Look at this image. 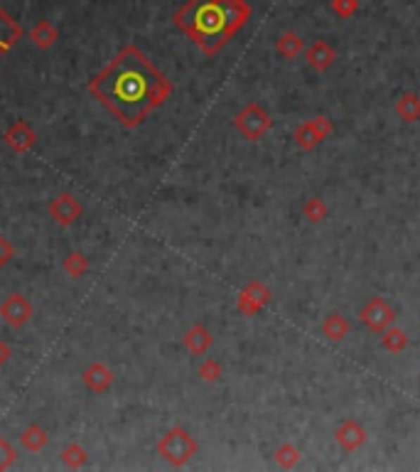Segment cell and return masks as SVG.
Here are the masks:
<instances>
[{
	"instance_id": "1",
	"label": "cell",
	"mask_w": 420,
	"mask_h": 472,
	"mask_svg": "<svg viewBox=\"0 0 420 472\" xmlns=\"http://www.w3.org/2000/svg\"><path fill=\"white\" fill-rule=\"evenodd\" d=\"M89 91L123 126L136 128L150 111L167 101L172 84L136 44H128L98 77L89 82Z\"/></svg>"
},
{
	"instance_id": "2",
	"label": "cell",
	"mask_w": 420,
	"mask_h": 472,
	"mask_svg": "<svg viewBox=\"0 0 420 472\" xmlns=\"http://www.w3.org/2000/svg\"><path fill=\"white\" fill-rule=\"evenodd\" d=\"M251 18L246 0H187L174 13V25L207 57L217 54Z\"/></svg>"
},
{
	"instance_id": "3",
	"label": "cell",
	"mask_w": 420,
	"mask_h": 472,
	"mask_svg": "<svg viewBox=\"0 0 420 472\" xmlns=\"http://www.w3.org/2000/svg\"><path fill=\"white\" fill-rule=\"evenodd\" d=\"M158 453L163 455L170 465H184L194 453H197V443H194V438L187 433V430L174 426V428H170L167 433L160 438Z\"/></svg>"
},
{
	"instance_id": "4",
	"label": "cell",
	"mask_w": 420,
	"mask_h": 472,
	"mask_svg": "<svg viewBox=\"0 0 420 472\" xmlns=\"http://www.w3.org/2000/svg\"><path fill=\"white\" fill-rule=\"evenodd\" d=\"M234 126L238 128V133H241L243 138H248V141H258L263 133L271 131L273 121H271V116L258 106V103H248V106L236 116Z\"/></svg>"
},
{
	"instance_id": "5",
	"label": "cell",
	"mask_w": 420,
	"mask_h": 472,
	"mask_svg": "<svg viewBox=\"0 0 420 472\" xmlns=\"http://www.w3.org/2000/svg\"><path fill=\"white\" fill-rule=\"evenodd\" d=\"M359 317H362V322L369 327V330L383 332L393 320H396V312H393V307L388 305L383 298H371V300L367 302V307L359 312Z\"/></svg>"
},
{
	"instance_id": "6",
	"label": "cell",
	"mask_w": 420,
	"mask_h": 472,
	"mask_svg": "<svg viewBox=\"0 0 420 472\" xmlns=\"http://www.w3.org/2000/svg\"><path fill=\"white\" fill-rule=\"evenodd\" d=\"M0 315H3V320L8 322L10 327H23L27 325V320L32 317V305H30L27 300H25L23 295H8L3 300V305H0Z\"/></svg>"
},
{
	"instance_id": "7",
	"label": "cell",
	"mask_w": 420,
	"mask_h": 472,
	"mask_svg": "<svg viewBox=\"0 0 420 472\" xmlns=\"http://www.w3.org/2000/svg\"><path fill=\"white\" fill-rule=\"evenodd\" d=\"M49 215H52L54 222H59L64 227L74 224L82 217V205L77 202V197H72L69 192H62V195H57L49 202Z\"/></svg>"
},
{
	"instance_id": "8",
	"label": "cell",
	"mask_w": 420,
	"mask_h": 472,
	"mask_svg": "<svg viewBox=\"0 0 420 472\" xmlns=\"http://www.w3.org/2000/svg\"><path fill=\"white\" fill-rule=\"evenodd\" d=\"M5 143H8L13 151L25 153L37 143V136H34V131L25 121H15L13 126L5 131Z\"/></svg>"
},
{
	"instance_id": "9",
	"label": "cell",
	"mask_w": 420,
	"mask_h": 472,
	"mask_svg": "<svg viewBox=\"0 0 420 472\" xmlns=\"http://www.w3.org/2000/svg\"><path fill=\"white\" fill-rule=\"evenodd\" d=\"M82 379H84V384H87V389L94 391V394H103V391L113 384L111 369H108L106 364H101V362H96V364L89 366V369L84 371Z\"/></svg>"
},
{
	"instance_id": "10",
	"label": "cell",
	"mask_w": 420,
	"mask_h": 472,
	"mask_svg": "<svg viewBox=\"0 0 420 472\" xmlns=\"http://www.w3.org/2000/svg\"><path fill=\"white\" fill-rule=\"evenodd\" d=\"M364 438H367V430H364L357 421H347V423H342L337 430V443L342 445L344 450H357L359 445L364 443Z\"/></svg>"
},
{
	"instance_id": "11",
	"label": "cell",
	"mask_w": 420,
	"mask_h": 472,
	"mask_svg": "<svg viewBox=\"0 0 420 472\" xmlns=\"http://www.w3.org/2000/svg\"><path fill=\"white\" fill-rule=\"evenodd\" d=\"M307 62H310V67L317 69V72H327L334 62V49L329 47V42L317 39V42L307 49Z\"/></svg>"
},
{
	"instance_id": "12",
	"label": "cell",
	"mask_w": 420,
	"mask_h": 472,
	"mask_svg": "<svg viewBox=\"0 0 420 472\" xmlns=\"http://www.w3.org/2000/svg\"><path fill=\"white\" fill-rule=\"evenodd\" d=\"M212 335H209L207 327L202 325H194L192 330L184 335V345H187V350L192 352V355H204V352L212 347Z\"/></svg>"
},
{
	"instance_id": "13",
	"label": "cell",
	"mask_w": 420,
	"mask_h": 472,
	"mask_svg": "<svg viewBox=\"0 0 420 472\" xmlns=\"http://www.w3.org/2000/svg\"><path fill=\"white\" fill-rule=\"evenodd\" d=\"M23 37V30H20V25H15L13 20L8 18V15L0 10V57H3L5 52H8L10 47H13L18 39Z\"/></svg>"
},
{
	"instance_id": "14",
	"label": "cell",
	"mask_w": 420,
	"mask_h": 472,
	"mask_svg": "<svg viewBox=\"0 0 420 472\" xmlns=\"http://www.w3.org/2000/svg\"><path fill=\"white\" fill-rule=\"evenodd\" d=\"M396 113L403 118V121H408V123L418 121V118H420V96H418V94L416 91L403 94V96L398 98V103H396Z\"/></svg>"
},
{
	"instance_id": "15",
	"label": "cell",
	"mask_w": 420,
	"mask_h": 472,
	"mask_svg": "<svg viewBox=\"0 0 420 472\" xmlns=\"http://www.w3.org/2000/svg\"><path fill=\"white\" fill-rule=\"evenodd\" d=\"M57 37H59L57 30H54L47 20H39V23L32 27V32H30V39H32L39 49H49L54 42H57Z\"/></svg>"
},
{
	"instance_id": "16",
	"label": "cell",
	"mask_w": 420,
	"mask_h": 472,
	"mask_svg": "<svg viewBox=\"0 0 420 472\" xmlns=\"http://www.w3.org/2000/svg\"><path fill=\"white\" fill-rule=\"evenodd\" d=\"M276 47L285 59H295L300 52H303V39H300L295 32H283L276 39Z\"/></svg>"
},
{
	"instance_id": "17",
	"label": "cell",
	"mask_w": 420,
	"mask_h": 472,
	"mask_svg": "<svg viewBox=\"0 0 420 472\" xmlns=\"http://www.w3.org/2000/svg\"><path fill=\"white\" fill-rule=\"evenodd\" d=\"M322 141L319 138V133L314 131V126H312V121L310 123H303V126H298L295 128V143H298L303 151H312L317 143Z\"/></svg>"
},
{
	"instance_id": "18",
	"label": "cell",
	"mask_w": 420,
	"mask_h": 472,
	"mask_svg": "<svg viewBox=\"0 0 420 472\" xmlns=\"http://www.w3.org/2000/svg\"><path fill=\"white\" fill-rule=\"evenodd\" d=\"M322 332L332 342H337V340H342V337H347L349 322L344 320V317H339V315H329L327 320H324V325H322Z\"/></svg>"
},
{
	"instance_id": "19",
	"label": "cell",
	"mask_w": 420,
	"mask_h": 472,
	"mask_svg": "<svg viewBox=\"0 0 420 472\" xmlns=\"http://www.w3.org/2000/svg\"><path fill=\"white\" fill-rule=\"evenodd\" d=\"M20 440H23V445L27 450H42L44 445H47V433H44L39 426H30V428H25V433L20 435Z\"/></svg>"
},
{
	"instance_id": "20",
	"label": "cell",
	"mask_w": 420,
	"mask_h": 472,
	"mask_svg": "<svg viewBox=\"0 0 420 472\" xmlns=\"http://www.w3.org/2000/svg\"><path fill=\"white\" fill-rule=\"evenodd\" d=\"M89 268V261L82 256V253H72V256L64 258V271L69 273L72 278H82Z\"/></svg>"
},
{
	"instance_id": "21",
	"label": "cell",
	"mask_w": 420,
	"mask_h": 472,
	"mask_svg": "<svg viewBox=\"0 0 420 472\" xmlns=\"http://www.w3.org/2000/svg\"><path fill=\"white\" fill-rule=\"evenodd\" d=\"M381 342H383V347H386L388 352H401L403 347H406V332L403 330H398V327H393V330H388L386 335L381 337Z\"/></svg>"
},
{
	"instance_id": "22",
	"label": "cell",
	"mask_w": 420,
	"mask_h": 472,
	"mask_svg": "<svg viewBox=\"0 0 420 472\" xmlns=\"http://www.w3.org/2000/svg\"><path fill=\"white\" fill-rule=\"evenodd\" d=\"M303 215L307 217L310 222H322L324 217H327V207H324L322 200H317V197H312V200L305 202L303 207Z\"/></svg>"
},
{
	"instance_id": "23",
	"label": "cell",
	"mask_w": 420,
	"mask_h": 472,
	"mask_svg": "<svg viewBox=\"0 0 420 472\" xmlns=\"http://www.w3.org/2000/svg\"><path fill=\"white\" fill-rule=\"evenodd\" d=\"M62 463L69 465V468H82V465L87 463V453H84L82 445H69L62 455Z\"/></svg>"
},
{
	"instance_id": "24",
	"label": "cell",
	"mask_w": 420,
	"mask_h": 472,
	"mask_svg": "<svg viewBox=\"0 0 420 472\" xmlns=\"http://www.w3.org/2000/svg\"><path fill=\"white\" fill-rule=\"evenodd\" d=\"M298 458H300V453L293 448V445H283V448L276 450V460L283 465V468H293V465L298 463Z\"/></svg>"
},
{
	"instance_id": "25",
	"label": "cell",
	"mask_w": 420,
	"mask_h": 472,
	"mask_svg": "<svg viewBox=\"0 0 420 472\" xmlns=\"http://www.w3.org/2000/svg\"><path fill=\"white\" fill-rule=\"evenodd\" d=\"M332 10L339 18H352L359 10V0H332Z\"/></svg>"
},
{
	"instance_id": "26",
	"label": "cell",
	"mask_w": 420,
	"mask_h": 472,
	"mask_svg": "<svg viewBox=\"0 0 420 472\" xmlns=\"http://www.w3.org/2000/svg\"><path fill=\"white\" fill-rule=\"evenodd\" d=\"M199 374H202V379H207V381H217L219 374H222V366H219L217 362L207 359L202 366H199Z\"/></svg>"
},
{
	"instance_id": "27",
	"label": "cell",
	"mask_w": 420,
	"mask_h": 472,
	"mask_svg": "<svg viewBox=\"0 0 420 472\" xmlns=\"http://www.w3.org/2000/svg\"><path fill=\"white\" fill-rule=\"evenodd\" d=\"M13 460H15V450L10 448V445L5 443L3 438H0V470L10 468V465H13Z\"/></svg>"
},
{
	"instance_id": "28",
	"label": "cell",
	"mask_w": 420,
	"mask_h": 472,
	"mask_svg": "<svg viewBox=\"0 0 420 472\" xmlns=\"http://www.w3.org/2000/svg\"><path fill=\"white\" fill-rule=\"evenodd\" d=\"M10 258H13V246H10V241L5 238L3 234H0V268L8 266Z\"/></svg>"
},
{
	"instance_id": "29",
	"label": "cell",
	"mask_w": 420,
	"mask_h": 472,
	"mask_svg": "<svg viewBox=\"0 0 420 472\" xmlns=\"http://www.w3.org/2000/svg\"><path fill=\"white\" fill-rule=\"evenodd\" d=\"M13 357V352H10V347L5 345V342H0V364H5V362Z\"/></svg>"
}]
</instances>
